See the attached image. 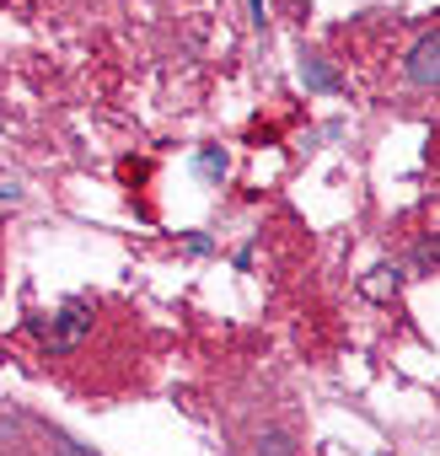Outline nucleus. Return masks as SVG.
Wrapping results in <instances>:
<instances>
[{
	"mask_svg": "<svg viewBox=\"0 0 440 456\" xmlns=\"http://www.w3.org/2000/svg\"><path fill=\"white\" fill-rule=\"evenodd\" d=\"M193 172H199L204 183H220V177H226V151H220V145H204V151L193 156Z\"/></svg>",
	"mask_w": 440,
	"mask_h": 456,
	"instance_id": "nucleus-4",
	"label": "nucleus"
},
{
	"mask_svg": "<svg viewBox=\"0 0 440 456\" xmlns=\"http://www.w3.org/2000/svg\"><path fill=\"white\" fill-rule=\"evenodd\" d=\"M301 81H306L312 92H338V76H333L317 54H306V60H301Z\"/></svg>",
	"mask_w": 440,
	"mask_h": 456,
	"instance_id": "nucleus-3",
	"label": "nucleus"
},
{
	"mask_svg": "<svg viewBox=\"0 0 440 456\" xmlns=\"http://www.w3.org/2000/svg\"><path fill=\"white\" fill-rule=\"evenodd\" d=\"M92 317H97V306H92L86 296H76V301H65L54 317H33V322H28V333H33L49 354H70V349L92 333Z\"/></svg>",
	"mask_w": 440,
	"mask_h": 456,
	"instance_id": "nucleus-1",
	"label": "nucleus"
},
{
	"mask_svg": "<svg viewBox=\"0 0 440 456\" xmlns=\"http://www.w3.org/2000/svg\"><path fill=\"white\" fill-rule=\"evenodd\" d=\"M248 6H253V22L264 28V0H248Z\"/></svg>",
	"mask_w": 440,
	"mask_h": 456,
	"instance_id": "nucleus-7",
	"label": "nucleus"
},
{
	"mask_svg": "<svg viewBox=\"0 0 440 456\" xmlns=\"http://www.w3.org/2000/svg\"><path fill=\"white\" fill-rule=\"evenodd\" d=\"M413 269H419V274L440 269V237H424V242H419V253H413Z\"/></svg>",
	"mask_w": 440,
	"mask_h": 456,
	"instance_id": "nucleus-6",
	"label": "nucleus"
},
{
	"mask_svg": "<svg viewBox=\"0 0 440 456\" xmlns=\"http://www.w3.org/2000/svg\"><path fill=\"white\" fill-rule=\"evenodd\" d=\"M258 456H296V435L290 429H264L258 435Z\"/></svg>",
	"mask_w": 440,
	"mask_h": 456,
	"instance_id": "nucleus-5",
	"label": "nucleus"
},
{
	"mask_svg": "<svg viewBox=\"0 0 440 456\" xmlns=\"http://www.w3.org/2000/svg\"><path fill=\"white\" fill-rule=\"evenodd\" d=\"M403 76H408V86H424V92L440 86V33H424V38L408 49Z\"/></svg>",
	"mask_w": 440,
	"mask_h": 456,
	"instance_id": "nucleus-2",
	"label": "nucleus"
}]
</instances>
